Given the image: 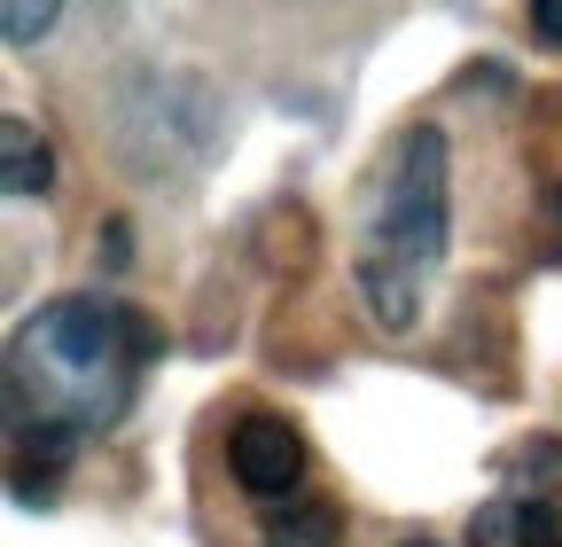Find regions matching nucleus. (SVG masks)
I'll use <instances>...</instances> for the list:
<instances>
[{
    "label": "nucleus",
    "instance_id": "1",
    "mask_svg": "<svg viewBox=\"0 0 562 547\" xmlns=\"http://www.w3.org/2000/svg\"><path fill=\"white\" fill-rule=\"evenodd\" d=\"M157 353H165V328L140 305H117V298H94V290L47 298L9 336L16 423H63L79 438L110 431L133 406V391H140Z\"/></svg>",
    "mask_w": 562,
    "mask_h": 547
},
{
    "label": "nucleus",
    "instance_id": "2",
    "mask_svg": "<svg viewBox=\"0 0 562 547\" xmlns=\"http://www.w3.org/2000/svg\"><path fill=\"white\" fill-rule=\"evenodd\" d=\"M446 227H453V188H446V133L406 125L368 203V243H360V298L375 328H414L430 305V282L446 266Z\"/></svg>",
    "mask_w": 562,
    "mask_h": 547
},
{
    "label": "nucleus",
    "instance_id": "3",
    "mask_svg": "<svg viewBox=\"0 0 562 547\" xmlns=\"http://www.w3.org/2000/svg\"><path fill=\"white\" fill-rule=\"evenodd\" d=\"M227 469H235V485L258 493V501H290L297 493V477H305V438L290 415H243L227 431Z\"/></svg>",
    "mask_w": 562,
    "mask_h": 547
},
{
    "label": "nucleus",
    "instance_id": "4",
    "mask_svg": "<svg viewBox=\"0 0 562 547\" xmlns=\"http://www.w3.org/2000/svg\"><path fill=\"white\" fill-rule=\"evenodd\" d=\"M469 547H562L554 485H508L469 516Z\"/></svg>",
    "mask_w": 562,
    "mask_h": 547
},
{
    "label": "nucleus",
    "instance_id": "5",
    "mask_svg": "<svg viewBox=\"0 0 562 547\" xmlns=\"http://www.w3.org/2000/svg\"><path fill=\"white\" fill-rule=\"evenodd\" d=\"M9 446H16L9 454V493L24 509H40L55 493V477L70 469V454H79V431H63V423H16Z\"/></svg>",
    "mask_w": 562,
    "mask_h": 547
},
{
    "label": "nucleus",
    "instance_id": "6",
    "mask_svg": "<svg viewBox=\"0 0 562 547\" xmlns=\"http://www.w3.org/2000/svg\"><path fill=\"white\" fill-rule=\"evenodd\" d=\"M47 180H55V157H47V142H40V125L9 118V125H0V188H9L16 203H40Z\"/></svg>",
    "mask_w": 562,
    "mask_h": 547
},
{
    "label": "nucleus",
    "instance_id": "7",
    "mask_svg": "<svg viewBox=\"0 0 562 547\" xmlns=\"http://www.w3.org/2000/svg\"><path fill=\"white\" fill-rule=\"evenodd\" d=\"M336 532H344L336 501H290L266 516V547H336Z\"/></svg>",
    "mask_w": 562,
    "mask_h": 547
},
{
    "label": "nucleus",
    "instance_id": "8",
    "mask_svg": "<svg viewBox=\"0 0 562 547\" xmlns=\"http://www.w3.org/2000/svg\"><path fill=\"white\" fill-rule=\"evenodd\" d=\"M55 9H63V0H0V24H9L16 47H32V40L55 32Z\"/></svg>",
    "mask_w": 562,
    "mask_h": 547
},
{
    "label": "nucleus",
    "instance_id": "9",
    "mask_svg": "<svg viewBox=\"0 0 562 547\" xmlns=\"http://www.w3.org/2000/svg\"><path fill=\"white\" fill-rule=\"evenodd\" d=\"M531 32H539L547 47H562V0H531Z\"/></svg>",
    "mask_w": 562,
    "mask_h": 547
},
{
    "label": "nucleus",
    "instance_id": "10",
    "mask_svg": "<svg viewBox=\"0 0 562 547\" xmlns=\"http://www.w3.org/2000/svg\"><path fill=\"white\" fill-rule=\"evenodd\" d=\"M398 547H438V539H398Z\"/></svg>",
    "mask_w": 562,
    "mask_h": 547
}]
</instances>
